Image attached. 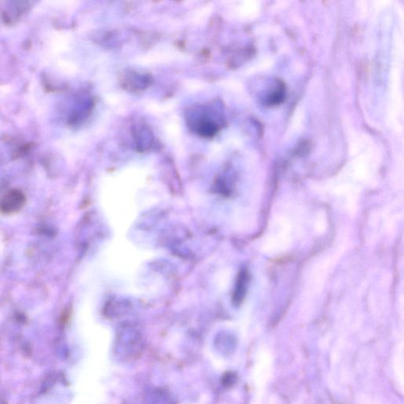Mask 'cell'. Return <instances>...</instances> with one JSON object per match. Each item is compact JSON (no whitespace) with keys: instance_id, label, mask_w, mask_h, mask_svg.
<instances>
[{"instance_id":"obj_1","label":"cell","mask_w":404,"mask_h":404,"mask_svg":"<svg viewBox=\"0 0 404 404\" xmlns=\"http://www.w3.org/2000/svg\"><path fill=\"white\" fill-rule=\"evenodd\" d=\"M25 198L20 194L12 192L2 198L0 203V208L5 212H14L20 209L24 203Z\"/></svg>"},{"instance_id":"obj_2","label":"cell","mask_w":404,"mask_h":404,"mask_svg":"<svg viewBox=\"0 0 404 404\" xmlns=\"http://www.w3.org/2000/svg\"><path fill=\"white\" fill-rule=\"evenodd\" d=\"M285 86L282 82H278L277 87L272 93L268 95L266 102L268 105L275 106L281 103L285 98Z\"/></svg>"}]
</instances>
